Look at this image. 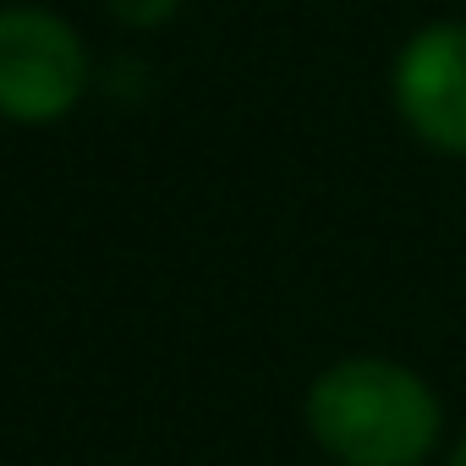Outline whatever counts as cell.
<instances>
[{
	"instance_id": "cell-1",
	"label": "cell",
	"mask_w": 466,
	"mask_h": 466,
	"mask_svg": "<svg viewBox=\"0 0 466 466\" xmlns=\"http://www.w3.org/2000/svg\"><path fill=\"white\" fill-rule=\"evenodd\" d=\"M308 433L340 466H422L439 450L433 384L390 357H340L308 384Z\"/></svg>"
},
{
	"instance_id": "cell-5",
	"label": "cell",
	"mask_w": 466,
	"mask_h": 466,
	"mask_svg": "<svg viewBox=\"0 0 466 466\" xmlns=\"http://www.w3.org/2000/svg\"><path fill=\"white\" fill-rule=\"evenodd\" d=\"M450 466H466V439H461V444L450 450Z\"/></svg>"
},
{
	"instance_id": "cell-4",
	"label": "cell",
	"mask_w": 466,
	"mask_h": 466,
	"mask_svg": "<svg viewBox=\"0 0 466 466\" xmlns=\"http://www.w3.org/2000/svg\"><path fill=\"white\" fill-rule=\"evenodd\" d=\"M110 12L127 23V28H159L181 12V0H110Z\"/></svg>"
},
{
	"instance_id": "cell-3",
	"label": "cell",
	"mask_w": 466,
	"mask_h": 466,
	"mask_svg": "<svg viewBox=\"0 0 466 466\" xmlns=\"http://www.w3.org/2000/svg\"><path fill=\"white\" fill-rule=\"evenodd\" d=\"M390 99L422 148L466 159V23H422L390 66Z\"/></svg>"
},
{
	"instance_id": "cell-2",
	"label": "cell",
	"mask_w": 466,
	"mask_h": 466,
	"mask_svg": "<svg viewBox=\"0 0 466 466\" xmlns=\"http://www.w3.org/2000/svg\"><path fill=\"white\" fill-rule=\"evenodd\" d=\"M88 88L83 39L39 6L0 12V116L17 127L61 121Z\"/></svg>"
}]
</instances>
